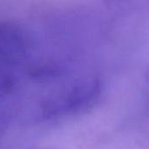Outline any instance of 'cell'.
Segmentation results:
<instances>
[{"instance_id": "cell-1", "label": "cell", "mask_w": 149, "mask_h": 149, "mask_svg": "<svg viewBox=\"0 0 149 149\" xmlns=\"http://www.w3.org/2000/svg\"><path fill=\"white\" fill-rule=\"evenodd\" d=\"M102 85L98 79L87 78L48 95L41 104L42 114L57 118L80 111L92 104L99 97Z\"/></svg>"}]
</instances>
